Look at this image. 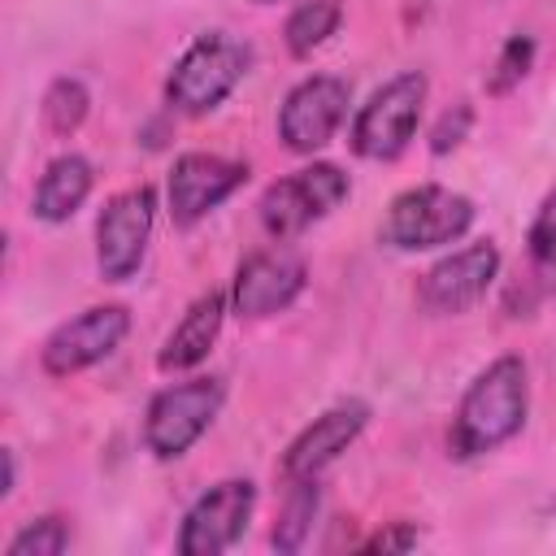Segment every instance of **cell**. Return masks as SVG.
I'll list each match as a JSON object with an SVG mask.
<instances>
[{"mask_svg": "<svg viewBox=\"0 0 556 556\" xmlns=\"http://www.w3.org/2000/svg\"><path fill=\"white\" fill-rule=\"evenodd\" d=\"M343 22V4L339 0H304L291 9L287 26H282V39H287V52L291 56H313V48H321Z\"/></svg>", "mask_w": 556, "mask_h": 556, "instance_id": "e0dca14e", "label": "cell"}, {"mask_svg": "<svg viewBox=\"0 0 556 556\" xmlns=\"http://www.w3.org/2000/svg\"><path fill=\"white\" fill-rule=\"evenodd\" d=\"M248 182V165L217 156V152H182L169 169V217L174 226H195L208 217L222 200H230Z\"/></svg>", "mask_w": 556, "mask_h": 556, "instance_id": "7c38bea8", "label": "cell"}, {"mask_svg": "<svg viewBox=\"0 0 556 556\" xmlns=\"http://www.w3.org/2000/svg\"><path fill=\"white\" fill-rule=\"evenodd\" d=\"M252 508H256V486L248 478L213 482L182 513L178 552L182 556H217V552H230L243 539V530L252 521Z\"/></svg>", "mask_w": 556, "mask_h": 556, "instance_id": "ba28073f", "label": "cell"}, {"mask_svg": "<svg viewBox=\"0 0 556 556\" xmlns=\"http://www.w3.org/2000/svg\"><path fill=\"white\" fill-rule=\"evenodd\" d=\"M152 217H156V191L152 187H130L117 191L100 217H96V265L104 282H126L143 265L148 239H152Z\"/></svg>", "mask_w": 556, "mask_h": 556, "instance_id": "52a82bcc", "label": "cell"}, {"mask_svg": "<svg viewBox=\"0 0 556 556\" xmlns=\"http://www.w3.org/2000/svg\"><path fill=\"white\" fill-rule=\"evenodd\" d=\"M530 261H534V274L547 282V291L556 295V191L543 195L534 222H530Z\"/></svg>", "mask_w": 556, "mask_h": 556, "instance_id": "44dd1931", "label": "cell"}, {"mask_svg": "<svg viewBox=\"0 0 556 556\" xmlns=\"http://www.w3.org/2000/svg\"><path fill=\"white\" fill-rule=\"evenodd\" d=\"M469 226H473L469 195L439 187V182H421L391 200L382 217V243L395 252H426V248L456 243Z\"/></svg>", "mask_w": 556, "mask_h": 556, "instance_id": "3957f363", "label": "cell"}, {"mask_svg": "<svg viewBox=\"0 0 556 556\" xmlns=\"http://www.w3.org/2000/svg\"><path fill=\"white\" fill-rule=\"evenodd\" d=\"M530 413V382H526V361L521 356H495L460 395L452 430H447V447L452 456L469 460L482 452H495L500 443H508Z\"/></svg>", "mask_w": 556, "mask_h": 556, "instance_id": "6da1fadb", "label": "cell"}, {"mask_svg": "<svg viewBox=\"0 0 556 556\" xmlns=\"http://www.w3.org/2000/svg\"><path fill=\"white\" fill-rule=\"evenodd\" d=\"M369 421V404L365 400H339L334 408H326L321 417H313L282 452V478L287 482H304V478H317L326 465H334L352 443L356 434L365 430Z\"/></svg>", "mask_w": 556, "mask_h": 556, "instance_id": "5bb4252c", "label": "cell"}, {"mask_svg": "<svg viewBox=\"0 0 556 556\" xmlns=\"http://www.w3.org/2000/svg\"><path fill=\"white\" fill-rule=\"evenodd\" d=\"M317 478H304V482H291L287 491V504H282V517L274 526V547L278 552H300L308 530H313V517H317Z\"/></svg>", "mask_w": 556, "mask_h": 556, "instance_id": "ac0fdd59", "label": "cell"}, {"mask_svg": "<svg viewBox=\"0 0 556 556\" xmlns=\"http://www.w3.org/2000/svg\"><path fill=\"white\" fill-rule=\"evenodd\" d=\"M304 282H308V269L291 248H261L235 269L230 308L239 317H274L295 304Z\"/></svg>", "mask_w": 556, "mask_h": 556, "instance_id": "4fadbf2b", "label": "cell"}, {"mask_svg": "<svg viewBox=\"0 0 556 556\" xmlns=\"http://www.w3.org/2000/svg\"><path fill=\"white\" fill-rule=\"evenodd\" d=\"M222 400H226L222 378H187V382H174V387L156 391L152 404H148V417H143L148 452L161 456V460H178L182 452H191V443L222 413Z\"/></svg>", "mask_w": 556, "mask_h": 556, "instance_id": "8992f818", "label": "cell"}, {"mask_svg": "<svg viewBox=\"0 0 556 556\" xmlns=\"http://www.w3.org/2000/svg\"><path fill=\"white\" fill-rule=\"evenodd\" d=\"M426 74L421 70H404L395 78H387L356 113L352 122V152L365 156V161H395L413 135H417V122H421V109H426Z\"/></svg>", "mask_w": 556, "mask_h": 556, "instance_id": "277c9868", "label": "cell"}, {"mask_svg": "<svg viewBox=\"0 0 556 556\" xmlns=\"http://www.w3.org/2000/svg\"><path fill=\"white\" fill-rule=\"evenodd\" d=\"M417 543H421V534H417L413 521H391V526H382L378 534H369V539L361 543V552H413Z\"/></svg>", "mask_w": 556, "mask_h": 556, "instance_id": "cb8c5ba5", "label": "cell"}, {"mask_svg": "<svg viewBox=\"0 0 556 556\" xmlns=\"http://www.w3.org/2000/svg\"><path fill=\"white\" fill-rule=\"evenodd\" d=\"M352 104V87L339 74H313L304 83H295L278 109V139L300 152L313 156L317 148H326L334 139V130L343 126Z\"/></svg>", "mask_w": 556, "mask_h": 556, "instance_id": "9c48e42d", "label": "cell"}, {"mask_svg": "<svg viewBox=\"0 0 556 556\" xmlns=\"http://www.w3.org/2000/svg\"><path fill=\"white\" fill-rule=\"evenodd\" d=\"M96 187V174H91V161L78 156V152H61L48 161V169L39 174L35 182V195H30V213L39 222H70L87 195Z\"/></svg>", "mask_w": 556, "mask_h": 556, "instance_id": "2e32d148", "label": "cell"}, {"mask_svg": "<svg viewBox=\"0 0 556 556\" xmlns=\"http://www.w3.org/2000/svg\"><path fill=\"white\" fill-rule=\"evenodd\" d=\"M226 304H230V300H226L222 291H204V295L182 313V321L169 330L165 348L156 352V369H161V374L195 369V365L208 356V348L217 343V330H222Z\"/></svg>", "mask_w": 556, "mask_h": 556, "instance_id": "9a60e30c", "label": "cell"}, {"mask_svg": "<svg viewBox=\"0 0 556 556\" xmlns=\"http://www.w3.org/2000/svg\"><path fill=\"white\" fill-rule=\"evenodd\" d=\"M256 4H274V0H256Z\"/></svg>", "mask_w": 556, "mask_h": 556, "instance_id": "484cf974", "label": "cell"}, {"mask_svg": "<svg viewBox=\"0 0 556 556\" xmlns=\"http://www.w3.org/2000/svg\"><path fill=\"white\" fill-rule=\"evenodd\" d=\"M348 191H352V182H348V174H343L339 165L313 161V165H304V169H295V174H287V178H278V182H269V187L261 191L256 213H261L265 235L282 243V239L304 235V230H308L313 222H321L326 213H334V208L348 200Z\"/></svg>", "mask_w": 556, "mask_h": 556, "instance_id": "5b68a950", "label": "cell"}, {"mask_svg": "<svg viewBox=\"0 0 556 556\" xmlns=\"http://www.w3.org/2000/svg\"><path fill=\"white\" fill-rule=\"evenodd\" d=\"M0 456H4V482H0V495H9L13 482H17V465H13V452H9V447H4Z\"/></svg>", "mask_w": 556, "mask_h": 556, "instance_id": "d4e9b609", "label": "cell"}, {"mask_svg": "<svg viewBox=\"0 0 556 556\" xmlns=\"http://www.w3.org/2000/svg\"><path fill=\"white\" fill-rule=\"evenodd\" d=\"M500 274V248L491 239H478V243H465L456 252H447L443 261H434L421 282H417V304L434 317H456L465 308H473L491 282Z\"/></svg>", "mask_w": 556, "mask_h": 556, "instance_id": "30bf717a", "label": "cell"}, {"mask_svg": "<svg viewBox=\"0 0 556 556\" xmlns=\"http://www.w3.org/2000/svg\"><path fill=\"white\" fill-rule=\"evenodd\" d=\"M130 330V313L126 304H96V308H83L78 317L61 321L43 348H39V365L48 378H70V374H83L91 369L96 361H104Z\"/></svg>", "mask_w": 556, "mask_h": 556, "instance_id": "8fae6325", "label": "cell"}, {"mask_svg": "<svg viewBox=\"0 0 556 556\" xmlns=\"http://www.w3.org/2000/svg\"><path fill=\"white\" fill-rule=\"evenodd\" d=\"M87 109H91V96H87V87L78 78H52V87L43 91V104H39L43 126L52 135H74L83 126Z\"/></svg>", "mask_w": 556, "mask_h": 556, "instance_id": "d6986e66", "label": "cell"}, {"mask_svg": "<svg viewBox=\"0 0 556 556\" xmlns=\"http://www.w3.org/2000/svg\"><path fill=\"white\" fill-rule=\"evenodd\" d=\"M469 122H473V109L460 100L456 109H447L443 117H439V126L430 130V152L434 156H443V152H452L460 139H465V130H469Z\"/></svg>", "mask_w": 556, "mask_h": 556, "instance_id": "603a6c76", "label": "cell"}, {"mask_svg": "<svg viewBox=\"0 0 556 556\" xmlns=\"http://www.w3.org/2000/svg\"><path fill=\"white\" fill-rule=\"evenodd\" d=\"M252 65V48L230 35V30H208L200 35L169 70L165 78V104L174 113H187V117H204L213 113L248 74Z\"/></svg>", "mask_w": 556, "mask_h": 556, "instance_id": "7a4b0ae2", "label": "cell"}, {"mask_svg": "<svg viewBox=\"0 0 556 556\" xmlns=\"http://www.w3.org/2000/svg\"><path fill=\"white\" fill-rule=\"evenodd\" d=\"M530 61H534V39H530V35H513V39L500 48L495 70L486 74V91H491V96L513 91V87L530 74Z\"/></svg>", "mask_w": 556, "mask_h": 556, "instance_id": "7402d4cb", "label": "cell"}, {"mask_svg": "<svg viewBox=\"0 0 556 556\" xmlns=\"http://www.w3.org/2000/svg\"><path fill=\"white\" fill-rule=\"evenodd\" d=\"M70 547V521L48 513V517H35L26 521L13 539H9V556H61Z\"/></svg>", "mask_w": 556, "mask_h": 556, "instance_id": "ffe728a7", "label": "cell"}]
</instances>
